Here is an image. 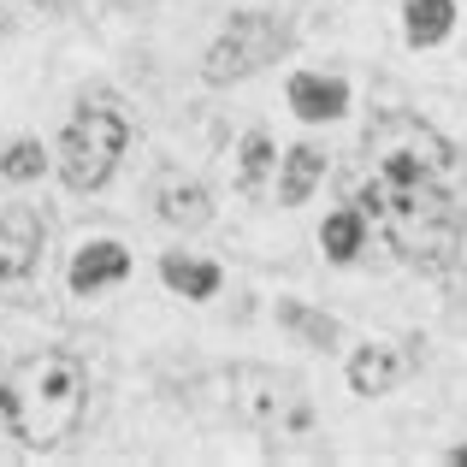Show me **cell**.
<instances>
[{
    "label": "cell",
    "instance_id": "5bb4252c",
    "mask_svg": "<svg viewBox=\"0 0 467 467\" xmlns=\"http://www.w3.org/2000/svg\"><path fill=\"white\" fill-rule=\"evenodd\" d=\"M319 243H326V254L337 266H349L355 254H361V243H367V219L355 213V207H343V213H331L326 225H319Z\"/></svg>",
    "mask_w": 467,
    "mask_h": 467
},
{
    "label": "cell",
    "instance_id": "30bf717a",
    "mask_svg": "<svg viewBox=\"0 0 467 467\" xmlns=\"http://www.w3.org/2000/svg\"><path fill=\"white\" fill-rule=\"evenodd\" d=\"M456 24V0H402V30L414 47H438Z\"/></svg>",
    "mask_w": 467,
    "mask_h": 467
},
{
    "label": "cell",
    "instance_id": "52a82bcc",
    "mask_svg": "<svg viewBox=\"0 0 467 467\" xmlns=\"http://www.w3.org/2000/svg\"><path fill=\"white\" fill-rule=\"evenodd\" d=\"M125 278H130V254L101 237L89 249H78V261H71V296H95V290L125 285Z\"/></svg>",
    "mask_w": 467,
    "mask_h": 467
},
{
    "label": "cell",
    "instance_id": "3957f363",
    "mask_svg": "<svg viewBox=\"0 0 467 467\" xmlns=\"http://www.w3.org/2000/svg\"><path fill=\"white\" fill-rule=\"evenodd\" d=\"M125 142H130V130H125V119H119L113 107L83 101L78 113H71L66 137H59V178H66V190H78V195L101 190V183L113 178Z\"/></svg>",
    "mask_w": 467,
    "mask_h": 467
},
{
    "label": "cell",
    "instance_id": "ba28073f",
    "mask_svg": "<svg viewBox=\"0 0 467 467\" xmlns=\"http://www.w3.org/2000/svg\"><path fill=\"white\" fill-rule=\"evenodd\" d=\"M349 107V83L343 78H314V71H296L290 78V113L308 119V125H326V119H343Z\"/></svg>",
    "mask_w": 467,
    "mask_h": 467
},
{
    "label": "cell",
    "instance_id": "ac0fdd59",
    "mask_svg": "<svg viewBox=\"0 0 467 467\" xmlns=\"http://www.w3.org/2000/svg\"><path fill=\"white\" fill-rule=\"evenodd\" d=\"M450 462H456V467H467V444H462V450H450Z\"/></svg>",
    "mask_w": 467,
    "mask_h": 467
},
{
    "label": "cell",
    "instance_id": "4fadbf2b",
    "mask_svg": "<svg viewBox=\"0 0 467 467\" xmlns=\"http://www.w3.org/2000/svg\"><path fill=\"white\" fill-rule=\"evenodd\" d=\"M319 171H326V154H319L314 142H296V149L285 154V178H278V202H285V207L308 202V190L319 183Z\"/></svg>",
    "mask_w": 467,
    "mask_h": 467
},
{
    "label": "cell",
    "instance_id": "7a4b0ae2",
    "mask_svg": "<svg viewBox=\"0 0 467 467\" xmlns=\"http://www.w3.org/2000/svg\"><path fill=\"white\" fill-rule=\"evenodd\" d=\"M83 402H89V379L66 349L24 355L6 379H0V420L24 450H54L78 432Z\"/></svg>",
    "mask_w": 467,
    "mask_h": 467
},
{
    "label": "cell",
    "instance_id": "d6986e66",
    "mask_svg": "<svg viewBox=\"0 0 467 467\" xmlns=\"http://www.w3.org/2000/svg\"><path fill=\"white\" fill-rule=\"evenodd\" d=\"M36 6H42V12H47V6H59V0H36Z\"/></svg>",
    "mask_w": 467,
    "mask_h": 467
},
{
    "label": "cell",
    "instance_id": "6da1fadb",
    "mask_svg": "<svg viewBox=\"0 0 467 467\" xmlns=\"http://www.w3.org/2000/svg\"><path fill=\"white\" fill-rule=\"evenodd\" d=\"M349 202L420 273H450L467 237L456 195V149L409 113H379L349 171Z\"/></svg>",
    "mask_w": 467,
    "mask_h": 467
},
{
    "label": "cell",
    "instance_id": "8fae6325",
    "mask_svg": "<svg viewBox=\"0 0 467 467\" xmlns=\"http://www.w3.org/2000/svg\"><path fill=\"white\" fill-rule=\"evenodd\" d=\"M160 219H166V225H183V231H202L207 219H213V202H207L202 183L171 178L166 190H160Z\"/></svg>",
    "mask_w": 467,
    "mask_h": 467
},
{
    "label": "cell",
    "instance_id": "9c48e42d",
    "mask_svg": "<svg viewBox=\"0 0 467 467\" xmlns=\"http://www.w3.org/2000/svg\"><path fill=\"white\" fill-rule=\"evenodd\" d=\"M414 367L409 349H385V343H367L361 355L349 361V385L361 390V397H385V390H397V379Z\"/></svg>",
    "mask_w": 467,
    "mask_h": 467
},
{
    "label": "cell",
    "instance_id": "e0dca14e",
    "mask_svg": "<svg viewBox=\"0 0 467 467\" xmlns=\"http://www.w3.org/2000/svg\"><path fill=\"white\" fill-rule=\"evenodd\" d=\"M42 166H47L42 142H12V149L0 154V178H12V183H30V178H42Z\"/></svg>",
    "mask_w": 467,
    "mask_h": 467
},
{
    "label": "cell",
    "instance_id": "8992f818",
    "mask_svg": "<svg viewBox=\"0 0 467 467\" xmlns=\"http://www.w3.org/2000/svg\"><path fill=\"white\" fill-rule=\"evenodd\" d=\"M42 243H47V225L36 207H6L0 213V285H24L42 261Z\"/></svg>",
    "mask_w": 467,
    "mask_h": 467
},
{
    "label": "cell",
    "instance_id": "9a60e30c",
    "mask_svg": "<svg viewBox=\"0 0 467 467\" xmlns=\"http://www.w3.org/2000/svg\"><path fill=\"white\" fill-rule=\"evenodd\" d=\"M278 326L285 331H296L308 349H331L337 343V319L331 314H314V308H302V302H278Z\"/></svg>",
    "mask_w": 467,
    "mask_h": 467
},
{
    "label": "cell",
    "instance_id": "2e32d148",
    "mask_svg": "<svg viewBox=\"0 0 467 467\" xmlns=\"http://www.w3.org/2000/svg\"><path fill=\"white\" fill-rule=\"evenodd\" d=\"M266 166H273V137H266V130H249V137H243V195L261 190Z\"/></svg>",
    "mask_w": 467,
    "mask_h": 467
},
{
    "label": "cell",
    "instance_id": "5b68a950",
    "mask_svg": "<svg viewBox=\"0 0 467 467\" xmlns=\"http://www.w3.org/2000/svg\"><path fill=\"white\" fill-rule=\"evenodd\" d=\"M231 402H237L243 420L254 426H308V409H302V390L290 373H273V367H237L231 373Z\"/></svg>",
    "mask_w": 467,
    "mask_h": 467
},
{
    "label": "cell",
    "instance_id": "7c38bea8",
    "mask_svg": "<svg viewBox=\"0 0 467 467\" xmlns=\"http://www.w3.org/2000/svg\"><path fill=\"white\" fill-rule=\"evenodd\" d=\"M160 278H166L178 296H190V302H207V296H219V266L213 261H190V254H166L160 261Z\"/></svg>",
    "mask_w": 467,
    "mask_h": 467
},
{
    "label": "cell",
    "instance_id": "277c9868",
    "mask_svg": "<svg viewBox=\"0 0 467 467\" xmlns=\"http://www.w3.org/2000/svg\"><path fill=\"white\" fill-rule=\"evenodd\" d=\"M285 47H290V30L273 12H237V18L219 30V42L207 47L202 78L207 83H243V78H254L266 59H278Z\"/></svg>",
    "mask_w": 467,
    "mask_h": 467
}]
</instances>
